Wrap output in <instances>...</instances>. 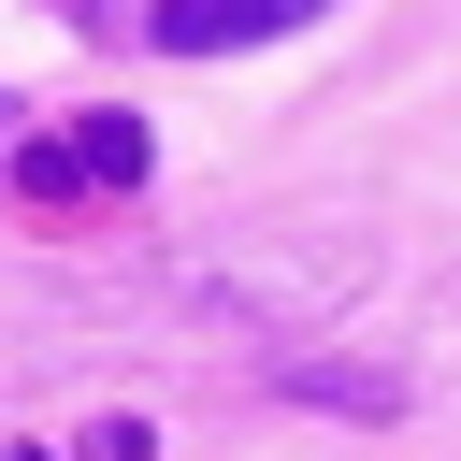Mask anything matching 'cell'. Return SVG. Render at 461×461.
<instances>
[{
  "mask_svg": "<svg viewBox=\"0 0 461 461\" xmlns=\"http://www.w3.org/2000/svg\"><path fill=\"white\" fill-rule=\"evenodd\" d=\"M317 0H158L144 29L173 43V58H230V43H274V29H303Z\"/></svg>",
  "mask_w": 461,
  "mask_h": 461,
  "instance_id": "cell-1",
  "label": "cell"
},
{
  "mask_svg": "<svg viewBox=\"0 0 461 461\" xmlns=\"http://www.w3.org/2000/svg\"><path fill=\"white\" fill-rule=\"evenodd\" d=\"M72 173H101V187H144V115H86Z\"/></svg>",
  "mask_w": 461,
  "mask_h": 461,
  "instance_id": "cell-2",
  "label": "cell"
}]
</instances>
